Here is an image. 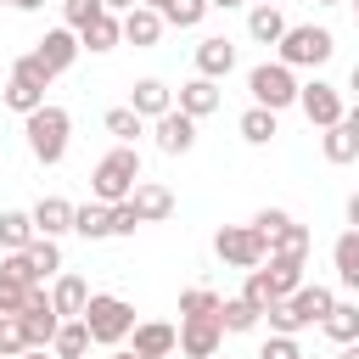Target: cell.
<instances>
[{"instance_id": "cell-24", "label": "cell", "mask_w": 359, "mask_h": 359, "mask_svg": "<svg viewBox=\"0 0 359 359\" xmlns=\"http://www.w3.org/2000/svg\"><path fill=\"white\" fill-rule=\"evenodd\" d=\"M50 353H56V359H84V353H90V325H84V320H62L56 337H50Z\"/></svg>"}, {"instance_id": "cell-29", "label": "cell", "mask_w": 359, "mask_h": 359, "mask_svg": "<svg viewBox=\"0 0 359 359\" xmlns=\"http://www.w3.org/2000/svg\"><path fill=\"white\" fill-rule=\"evenodd\" d=\"M236 129H241L247 146H269V140H275V112H269V107H247Z\"/></svg>"}, {"instance_id": "cell-37", "label": "cell", "mask_w": 359, "mask_h": 359, "mask_svg": "<svg viewBox=\"0 0 359 359\" xmlns=\"http://www.w3.org/2000/svg\"><path fill=\"white\" fill-rule=\"evenodd\" d=\"M180 314H219V292H208V286H185V292H180Z\"/></svg>"}, {"instance_id": "cell-1", "label": "cell", "mask_w": 359, "mask_h": 359, "mask_svg": "<svg viewBox=\"0 0 359 359\" xmlns=\"http://www.w3.org/2000/svg\"><path fill=\"white\" fill-rule=\"evenodd\" d=\"M22 135H28V151L45 163V168H56L62 157H67V135H73V118H67V107H34L28 112V123H22Z\"/></svg>"}, {"instance_id": "cell-57", "label": "cell", "mask_w": 359, "mask_h": 359, "mask_svg": "<svg viewBox=\"0 0 359 359\" xmlns=\"http://www.w3.org/2000/svg\"><path fill=\"white\" fill-rule=\"evenodd\" d=\"M6 6H17V0H6Z\"/></svg>"}, {"instance_id": "cell-33", "label": "cell", "mask_w": 359, "mask_h": 359, "mask_svg": "<svg viewBox=\"0 0 359 359\" xmlns=\"http://www.w3.org/2000/svg\"><path fill=\"white\" fill-rule=\"evenodd\" d=\"M22 252H28V264H34V269H39V280H45V275H56V269H62V247H56V236H34V241H28V247H22Z\"/></svg>"}, {"instance_id": "cell-34", "label": "cell", "mask_w": 359, "mask_h": 359, "mask_svg": "<svg viewBox=\"0 0 359 359\" xmlns=\"http://www.w3.org/2000/svg\"><path fill=\"white\" fill-rule=\"evenodd\" d=\"M140 129H146V118H140L135 107H112V112H107V135H118L123 146H135V135H140Z\"/></svg>"}, {"instance_id": "cell-47", "label": "cell", "mask_w": 359, "mask_h": 359, "mask_svg": "<svg viewBox=\"0 0 359 359\" xmlns=\"http://www.w3.org/2000/svg\"><path fill=\"white\" fill-rule=\"evenodd\" d=\"M107 11H129V6H140V0H101Z\"/></svg>"}, {"instance_id": "cell-13", "label": "cell", "mask_w": 359, "mask_h": 359, "mask_svg": "<svg viewBox=\"0 0 359 359\" xmlns=\"http://www.w3.org/2000/svg\"><path fill=\"white\" fill-rule=\"evenodd\" d=\"M129 208L140 213V224H157V219H168V213H174V191H168V185H157V180H135Z\"/></svg>"}, {"instance_id": "cell-9", "label": "cell", "mask_w": 359, "mask_h": 359, "mask_svg": "<svg viewBox=\"0 0 359 359\" xmlns=\"http://www.w3.org/2000/svg\"><path fill=\"white\" fill-rule=\"evenodd\" d=\"M297 107H303V118L314 123V129H331V123H342V95H337V84H325V79H314V84H297Z\"/></svg>"}, {"instance_id": "cell-28", "label": "cell", "mask_w": 359, "mask_h": 359, "mask_svg": "<svg viewBox=\"0 0 359 359\" xmlns=\"http://www.w3.org/2000/svg\"><path fill=\"white\" fill-rule=\"evenodd\" d=\"M247 34H252L258 45H280V34H286V17H280V6H252V17H247Z\"/></svg>"}, {"instance_id": "cell-23", "label": "cell", "mask_w": 359, "mask_h": 359, "mask_svg": "<svg viewBox=\"0 0 359 359\" xmlns=\"http://www.w3.org/2000/svg\"><path fill=\"white\" fill-rule=\"evenodd\" d=\"M73 230H79L84 241H107V236H112V208H107V202H84V208H73Z\"/></svg>"}, {"instance_id": "cell-54", "label": "cell", "mask_w": 359, "mask_h": 359, "mask_svg": "<svg viewBox=\"0 0 359 359\" xmlns=\"http://www.w3.org/2000/svg\"><path fill=\"white\" fill-rule=\"evenodd\" d=\"M320 6H342V0H320Z\"/></svg>"}, {"instance_id": "cell-43", "label": "cell", "mask_w": 359, "mask_h": 359, "mask_svg": "<svg viewBox=\"0 0 359 359\" xmlns=\"http://www.w3.org/2000/svg\"><path fill=\"white\" fill-rule=\"evenodd\" d=\"M258 359H303V348H297V337H280V331H275V337L258 348Z\"/></svg>"}, {"instance_id": "cell-30", "label": "cell", "mask_w": 359, "mask_h": 359, "mask_svg": "<svg viewBox=\"0 0 359 359\" xmlns=\"http://www.w3.org/2000/svg\"><path fill=\"white\" fill-rule=\"evenodd\" d=\"M34 236H39L34 230V213H0V247L6 252H22Z\"/></svg>"}, {"instance_id": "cell-41", "label": "cell", "mask_w": 359, "mask_h": 359, "mask_svg": "<svg viewBox=\"0 0 359 359\" xmlns=\"http://www.w3.org/2000/svg\"><path fill=\"white\" fill-rule=\"evenodd\" d=\"M241 297H247V303H252L258 314H264V309L275 303V292H269V280H264V269H247V292H241Z\"/></svg>"}, {"instance_id": "cell-22", "label": "cell", "mask_w": 359, "mask_h": 359, "mask_svg": "<svg viewBox=\"0 0 359 359\" xmlns=\"http://www.w3.org/2000/svg\"><path fill=\"white\" fill-rule=\"evenodd\" d=\"M331 264H337V280L348 292H359V230H342L331 241Z\"/></svg>"}, {"instance_id": "cell-11", "label": "cell", "mask_w": 359, "mask_h": 359, "mask_svg": "<svg viewBox=\"0 0 359 359\" xmlns=\"http://www.w3.org/2000/svg\"><path fill=\"white\" fill-rule=\"evenodd\" d=\"M151 135H157V146H163L168 157H185V151L196 146V118L180 112V107H168L163 118H151Z\"/></svg>"}, {"instance_id": "cell-53", "label": "cell", "mask_w": 359, "mask_h": 359, "mask_svg": "<svg viewBox=\"0 0 359 359\" xmlns=\"http://www.w3.org/2000/svg\"><path fill=\"white\" fill-rule=\"evenodd\" d=\"M112 359H146V353H135V348H123V353H112Z\"/></svg>"}, {"instance_id": "cell-3", "label": "cell", "mask_w": 359, "mask_h": 359, "mask_svg": "<svg viewBox=\"0 0 359 359\" xmlns=\"http://www.w3.org/2000/svg\"><path fill=\"white\" fill-rule=\"evenodd\" d=\"M79 320L90 325V342H101V348H118L135 331V309L123 297H112V292H90V303H84Z\"/></svg>"}, {"instance_id": "cell-40", "label": "cell", "mask_w": 359, "mask_h": 359, "mask_svg": "<svg viewBox=\"0 0 359 359\" xmlns=\"http://www.w3.org/2000/svg\"><path fill=\"white\" fill-rule=\"evenodd\" d=\"M0 275H11V280H22V286H39V269L28 264V252H6V258H0Z\"/></svg>"}, {"instance_id": "cell-6", "label": "cell", "mask_w": 359, "mask_h": 359, "mask_svg": "<svg viewBox=\"0 0 359 359\" xmlns=\"http://www.w3.org/2000/svg\"><path fill=\"white\" fill-rule=\"evenodd\" d=\"M252 230L264 236L269 252H297V258H309V224H297L286 208H264V213L252 219Z\"/></svg>"}, {"instance_id": "cell-44", "label": "cell", "mask_w": 359, "mask_h": 359, "mask_svg": "<svg viewBox=\"0 0 359 359\" xmlns=\"http://www.w3.org/2000/svg\"><path fill=\"white\" fill-rule=\"evenodd\" d=\"M135 230H140V213L129 208V196L112 202V236H135Z\"/></svg>"}, {"instance_id": "cell-27", "label": "cell", "mask_w": 359, "mask_h": 359, "mask_svg": "<svg viewBox=\"0 0 359 359\" xmlns=\"http://www.w3.org/2000/svg\"><path fill=\"white\" fill-rule=\"evenodd\" d=\"M320 331H325L337 348H342V342H353V337H359V303H331V314L320 320Z\"/></svg>"}, {"instance_id": "cell-19", "label": "cell", "mask_w": 359, "mask_h": 359, "mask_svg": "<svg viewBox=\"0 0 359 359\" xmlns=\"http://www.w3.org/2000/svg\"><path fill=\"white\" fill-rule=\"evenodd\" d=\"M34 230L39 236H67L73 230V202L67 196H39L34 202Z\"/></svg>"}, {"instance_id": "cell-59", "label": "cell", "mask_w": 359, "mask_h": 359, "mask_svg": "<svg viewBox=\"0 0 359 359\" xmlns=\"http://www.w3.org/2000/svg\"><path fill=\"white\" fill-rule=\"evenodd\" d=\"M213 359H219V353H213Z\"/></svg>"}, {"instance_id": "cell-32", "label": "cell", "mask_w": 359, "mask_h": 359, "mask_svg": "<svg viewBox=\"0 0 359 359\" xmlns=\"http://www.w3.org/2000/svg\"><path fill=\"white\" fill-rule=\"evenodd\" d=\"M6 107H11V112H22V118H28V112H34V107H45V90H39V84H28V79H17V73H11V79H6Z\"/></svg>"}, {"instance_id": "cell-46", "label": "cell", "mask_w": 359, "mask_h": 359, "mask_svg": "<svg viewBox=\"0 0 359 359\" xmlns=\"http://www.w3.org/2000/svg\"><path fill=\"white\" fill-rule=\"evenodd\" d=\"M342 123H348V129H353V135H359V101H353V107H348V112H342Z\"/></svg>"}, {"instance_id": "cell-36", "label": "cell", "mask_w": 359, "mask_h": 359, "mask_svg": "<svg viewBox=\"0 0 359 359\" xmlns=\"http://www.w3.org/2000/svg\"><path fill=\"white\" fill-rule=\"evenodd\" d=\"M101 11H107L101 0H62V22H67L73 34H79V28H90V22L101 17Z\"/></svg>"}, {"instance_id": "cell-21", "label": "cell", "mask_w": 359, "mask_h": 359, "mask_svg": "<svg viewBox=\"0 0 359 359\" xmlns=\"http://www.w3.org/2000/svg\"><path fill=\"white\" fill-rule=\"evenodd\" d=\"M286 303H292V314H297L303 325H320V320L331 314V303H337V297H331V286H309V280H303Z\"/></svg>"}, {"instance_id": "cell-25", "label": "cell", "mask_w": 359, "mask_h": 359, "mask_svg": "<svg viewBox=\"0 0 359 359\" xmlns=\"http://www.w3.org/2000/svg\"><path fill=\"white\" fill-rule=\"evenodd\" d=\"M320 151H325V163H353L359 157V135L348 129V123H331V129H320Z\"/></svg>"}, {"instance_id": "cell-14", "label": "cell", "mask_w": 359, "mask_h": 359, "mask_svg": "<svg viewBox=\"0 0 359 359\" xmlns=\"http://www.w3.org/2000/svg\"><path fill=\"white\" fill-rule=\"evenodd\" d=\"M219 101H224V90H219V79H191V84H180V95H174V107L180 112H191V118H208V112H219Z\"/></svg>"}, {"instance_id": "cell-7", "label": "cell", "mask_w": 359, "mask_h": 359, "mask_svg": "<svg viewBox=\"0 0 359 359\" xmlns=\"http://www.w3.org/2000/svg\"><path fill=\"white\" fill-rule=\"evenodd\" d=\"M213 252L224 258V264H236V269H258L264 264V236L252 230V224H219L213 230Z\"/></svg>"}, {"instance_id": "cell-16", "label": "cell", "mask_w": 359, "mask_h": 359, "mask_svg": "<svg viewBox=\"0 0 359 359\" xmlns=\"http://www.w3.org/2000/svg\"><path fill=\"white\" fill-rule=\"evenodd\" d=\"M230 67H236V45H230L224 34H208V39L196 45V73H202V79H224Z\"/></svg>"}, {"instance_id": "cell-52", "label": "cell", "mask_w": 359, "mask_h": 359, "mask_svg": "<svg viewBox=\"0 0 359 359\" xmlns=\"http://www.w3.org/2000/svg\"><path fill=\"white\" fill-rule=\"evenodd\" d=\"M208 6H219V11H230V6H241V0H208Z\"/></svg>"}, {"instance_id": "cell-15", "label": "cell", "mask_w": 359, "mask_h": 359, "mask_svg": "<svg viewBox=\"0 0 359 359\" xmlns=\"http://www.w3.org/2000/svg\"><path fill=\"white\" fill-rule=\"evenodd\" d=\"M129 342H135V353H146V359H168V353L180 348V331L163 325V320H140V325L129 331Z\"/></svg>"}, {"instance_id": "cell-18", "label": "cell", "mask_w": 359, "mask_h": 359, "mask_svg": "<svg viewBox=\"0 0 359 359\" xmlns=\"http://www.w3.org/2000/svg\"><path fill=\"white\" fill-rule=\"evenodd\" d=\"M129 107H135V112H140V118L151 123V118H163V112L174 107V90H168L163 79H140V84L129 90Z\"/></svg>"}, {"instance_id": "cell-26", "label": "cell", "mask_w": 359, "mask_h": 359, "mask_svg": "<svg viewBox=\"0 0 359 359\" xmlns=\"http://www.w3.org/2000/svg\"><path fill=\"white\" fill-rule=\"evenodd\" d=\"M118 39H123V22H118V11H101L90 28H79V45H84V50H112Z\"/></svg>"}, {"instance_id": "cell-5", "label": "cell", "mask_w": 359, "mask_h": 359, "mask_svg": "<svg viewBox=\"0 0 359 359\" xmlns=\"http://www.w3.org/2000/svg\"><path fill=\"white\" fill-rule=\"evenodd\" d=\"M247 90H252V107H269V112L297 107V79H292L286 62H258L247 73Z\"/></svg>"}, {"instance_id": "cell-49", "label": "cell", "mask_w": 359, "mask_h": 359, "mask_svg": "<svg viewBox=\"0 0 359 359\" xmlns=\"http://www.w3.org/2000/svg\"><path fill=\"white\" fill-rule=\"evenodd\" d=\"M17 359H50V348H22Z\"/></svg>"}, {"instance_id": "cell-39", "label": "cell", "mask_w": 359, "mask_h": 359, "mask_svg": "<svg viewBox=\"0 0 359 359\" xmlns=\"http://www.w3.org/2000/svg\"><path fill=\"white\" fill-rule=\"evenodd\" d=\"M22 348H28V331H22V320H17V314H0V353H6V359H17Z\"/></svg>"}, {"instance_id": "cell-10", "label": "cell", "mask_w": 359, "mask_h": 359, "mask_svg": "<svg viewBox=\"0 0 359 359\" xmlns=\"http://www.w3.org/2000/svg\"><path fill=\"white\" fill-rule=\"evenodd\" d=\"M79 50H84V45H79V34H73L67 22H62V28H45V39L34 45V56H39V67H45L50 79H56V73H67Z\"/></svg>"}, {"instance_id": "cell-56", "label": "cell", "mask_w": 359, "mask_h": 359, "mask_svg": "<svg viewBox=\"0 0 359 359\" xmlns=\"http://www.w3.org/2000/svg\"><path fill=\"white\" fill-rule=\"evenodd\" d=\"M353 17H359V0H353Z\"/></svg>"}, {"instance_id": "cell-55", "label": "cell", "mask_w": 359, "mask_h": 359, "mask_svg": "<svg viewBox=\"0 0 359 359\" xmlns=\"http://www.w3.org/2000/svg\"><path fill=\"white\" fill-rule=\"evenodd\" d=\"M258 6H275V0H258Z\"/></svg>"}, {"instance_id": "cell-45", "label": "cell", "mask_w": 359, "mask_h": 359, "mask_svg": "<svg viewBox=\"0 0 359 359\" xmlns=\"http://www.w3.org/2000/svg\"><path fill=\"white\" fill-rule=\"evenodd\" d=\"M348 224H353V230H359V191H353V196H348Z\"/></svg>"}, {"instance_id": "cell-38", "label": "cell", "mask_w": 359, "mask_h": 359, "mask_svg": "<svg viewBox=\"0 0 359 359\" xmlns=\"http://www.w3.org/2000/svg\"><path fill=\"white\" fill-rule=\"evenodd\" d=\"M264 320H269V331H280V337H297V331H303V320L292 314V303H286V297H275V303L264 309Z\"/></svg>"}, {"instance_id": "cell-42", "label": "cell", "mask_w": 359, "mask_h": 359, "mask_svg": "<svg viewBox=\"0 0 359 359\" xmlns=\"http://www.w3.org/2000/svg\"><path fill=\"white\" fill-rule=\"evenodd\" d=\"M22 303H28V286L11 280V275H0V314H22Z\"/></svg>"}, {"instance_id": "cell-31", "label": "cell", "mask_w": 359, "mask_h": 359, "mask_svg": "<svg viewBox=\"0 0 359 359\" xmlns=\"http://www.w3.org/2000/svg\"><path fill=\"white\" fill-rule=\"evenodd\" d=\"M258 320H264V314H258L247 297H219V325H224V331H252Z\"/></svg>"}, {"instance_id": "cell-8", "label": "cell", "mask_w": 359, "mask_h": 359, "mask_svg": "<svg viewBox=\"0 0 359 359\" xmlns=\"http://www.w3.org/2000/svg\"><path fill=\"white\" fill-rule=\"evenodd\" d=\"M219 342H224L219 314H180V353L185 359H213Z\"/></svg>"}, {"instance_id": "cell-58", "label": "cell", "mask_w": 359, "mask_h": 359, "mask_svg": "<svg viewBox=\"0 0 359 359\" xmlns=\"http://www.w3.org/2000/svg\"><path fill=\"white\" fill-rule=\"evenodd\" d=\"M0 359H6V353H0Z\"/></svg>"}, {"instance_id": "cell-51", "label": "cell", "mask_w": 359, "mask_h": 359, "mask_svg": "<svg viewBox=\"0 0 359 359\" xmlns=\"http://www.w3.org/2000/svg\"><path fill=\"white\" fill-rule=\"evenodd\" d=\"M348 90H353V95H359V62H353V73H348Z\"/></svg>"}, {"instance_id": "cell-48", "label": "cell", "mask_w": 359, "mask_h": 359, "mask_svg": "<svg viewBox=\"0 0 359 359\" xmlns=\"http://www.w3.org/2000/svg\"><path fill=\"white\" fill-rule=\"evenodd\" d=\"M337 359H359V337H353V342H342V353H337Z\"/></svg>"}, {"instance_id": "cell-35", "label": "cell", "mask_w": 359, "mask_h": 359, "mask_svg": "<svg viewBox=\"0 0 359 359\" xmlns=\"http://www.w3.org/2000/svg\"><path fill=\"white\" fill-rule=\"evenodd\" d=\"M208 17V0H168L163 6V22H174V28H196Z\"/></svg>"}, {"instance_id": "cell-50", "label": "cell", "mask_w": 359, "mask_h": 359, "mask_svg": "<svg viewBox=\"0 0 359 359\" xmlns=\"http://www.w3.org/2000/svg\"><path fill=\"white\" fill-rule=\"evenodd\" d=\"M39 6H45V0H17V11H39Z\"/></svg>"}, {"instance_id": "cell-17", "label": "cell", "mask_w": 359, "mask_h": 359, "mask_svg": "<svg viewBox=\"0 0 359 359\" xmlns=\"http://www.w3.org/2000/svg\"><path fill=\"white\" fill-rule=\"evenodd\" d=\"M118 22H123V39H129V45H157V39H163V28H168L151 6H129Z\"/></svg>"}, {"instance_id": "cell-20", "label": "cell", "mask_w": 359, "mask_h": 359, "mask_svg": "<svg viewBox=\"0 0 359 359\" xmlns=\"http://www.w3.org/2000/svg\"><path fill=\"white\" fill-rule=\"evenodd\" d=\"M84 303H90L84 275H56V286H50V309H56L62 320H79V314H84Z\"/></svg>"}, {"instance_id": "cell-12", "label": "cell", "mask_w": 359, "mask_h": 359, "mask_svg": "<svg viewBox=\"0 0 359 359\" xmlns=\"http://www.w3.org/2000/svg\"><path fill=\"white\" fill-rule=\"evenodd\" d=\"M264 280H269V292L275 297H292L297 286H303V258L297 252H264Z\"/></svg>"}, {"instance_id": "cell-2", "label": "cell", "mask_w": 359, "mask_h": 359, "mask_svg": "<svg viewBox=\"0 0 359 359\" xmlns=\"http://www.w3.org/2000/svg\"><path fill=\"white\" fill-rule=\"evenodd\" d=\"M135 180H140V151L118 140V146H112V151L90 168V196L112 208V202H123V196L135 191Z\"/></svg>"}, {"instance_id": "cell-4", "label": "cell", "mask_w": 359, "mask_h": 359, "mask_svg": "<svg viewBox=\"0 0 359 359\" xmlns=\"http://www.w3.org/2000/svg\"><path fill=\"white\" fill-rule=\"evenodd\" d=\"M280 62L286 67H325L331 62V50H337V39H331V28H314V22H286V34H280Z\"/></svg>"}]
</instances>
